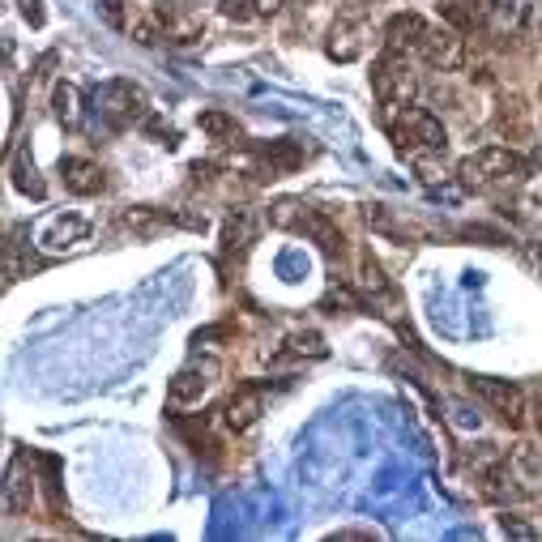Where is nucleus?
<instances>
[{
  "mask_svg": "<svg viewBox=\"0 0 542 542\" xmlns=\"http://www.w3.org/2000/svg\"><path fill=\"white\" fill-rule=\"evenodd\" d=\"M30 496H35V478L26 474V457H18L9 466V474H5V508L9 513H26Z\"/></svg>",
  "mask_w": 542,
  "mask_h": 542,
  "instance_id": "13",
  "label": "nucleus"
},
{
  "mask_svg": "<svg viewBox=\"0 0 542 542\" xmlns=\"http://www.w3.org/2000/svg\"><path fill=\"white\" fill-rule=\"evenodd\" d=\"M52 65H56V52H47V56L39 60V65H35V77H39V82H43L47 73H52Z\"/></svg>",
  "mask_w": 542,
  "mask_h": 542,
  "instance_id": "36",
  "label": "nucleus"
},
{
  "mask_svg": "<svg viewBox=\"0 0 542 542\" xmlns=\"http://www.w3.org/2000/svg\"><path fill=\"white\" fill-rule=\"evenodd\" d=\"M99 111L107 116L111 129H129V124H141V120H150V99H146V90L133 86V82H107L99 90Z\"/></svg>",
  "mask_w": 542,
  "mask_h": 542,
  "instance_id": "3",
  "label": "nucleus"
},
{
  "mask_svg": "<svg viewBox=\"0 0 542 542\" xmlns=\"http://www.w3.org/2000/svg\"><path fill=\"white\" fill-rule=\"evenodd\" d=\"M359 291L368 295V299H385V304L393 299V286H389V278H385V269L372 261V252L359 261Z\"/></svg>",
  "mask_w": 542,
  "mask_h": 542,
  "instance_id": "18",
  "label": "nucleus"
},
{
  "mask_svg": "<svg viewBox=\"0 0 542 542\" xmlns=\"http://www.w3.org/2000/svg\"><path fill=\"white\" fill-rule=\"evenodd\" d=\"M461 235H470V239H487V244H504V231H491V227H466Z\"/></svg>",
  "mask_w": 542,
  "mask_h": 542,
  "instance_id": "33",
  "label": "nucleus"
},
{
  "mask_svg": "<svg viewBox=\"0 0 542 542\" xmlns=\"http://www.w3.org/2000/svg\"><path fill=\"white\" fill-rule=\"evenodd\" d=\"M530 167H538V171H542V141H538L534 154H530Z\"/></svg>",
  "mask_w": 542,
  "mask_h": 542,
  "instance_id": "38",
  "label": "nucleus"
},
{
  "mask_svg": "<svg viewBox=\"0 0 542 542\" xmlns=\"http://www.w3.org/2000/svg\"><path fill=\"white\" fill-rule=\"evenodd\" d=\"M457 175L466 188H500V184H521L525 175H530V163L517 158L513 150H504V146H487L470 158H461Z\"/></svg>",
  "mask_w": 542,
  "mask_h": 542,
  "instance_id": "1",
  "label": "nucleus"
},
{
  "mask_svg": "<svg viewBox=\"0 0 542 542\" xmlns=\"http://www.w3.org/2000/svg\"><path fill=\"white\" fill-rule=\"evenodd\" d=\"M175 427H180V436H188V444L201 453V444L205 449H214V440H210V432H205L201 423H188V419H175Z\"/></svg>",
  "mask_w": 542,
  "mask_h": 542,
  "instance_id": "27",
  "label": "nucleus"
},
{
  "mask_svg": "<svg viewBox=\"0 0 542 542\" xmlns=\"http://www.w3.org/2000/svg\"><path fill=\"white\" fill-rule=\"evenodd\" d=\"M197 124L210 137H222V141H235L239 137V124H235V116H227V111H201Z\"/></svg>",
  "mask_w": 542,
  "mask_h": 542,
  "instance_id": "21",
  "label": "nucleus"
},
{
  "mask_svg": "<svg viewBox=\"0 0 542 542\" xmlns=\"http://www.w3.org/2000/svg\"><path fill=\"white\" fill-rule=\"evenodd\" d=\"M372 90H376V99L385 103V107L406 103L410 94H414V73L406 65V56H397V52L380 56L376 69H372Z\"/></svg>",
  "mask_w": 542,
  "mask_h": 542,
  "instance_id": "4",
  "label": "nucleus"
},
{
  "mask_svg": "<svg viewBox=\"0 0 542 542\" xmlns=\"http://www.w3.org/2000/svg\"><path fill=\"white\" fill-rule=\"evenodd\" d=\"M90 227H86V218H65V214H56V218H47V227L39 231V244L43 248H52V252H60V248H69V244H77Z\"/></svg>",
  "mask_w": 542,
  "mask_h": 542,
  "instance_id": "12",
  "label": "nucleus"
},
{
  "mask_svg": "<svg viewBox=\"0 0 542 542\" xmlns=\"http://www.w3.org/2000/svg\"><path fill=\"white\" fill-rule=\"evenodd\" d=\"M389 137L397 150H410V154H423V150L444 154V146H449L444 124L423 107H402V116L389 120Z\"/></svg>",
  "mask_w": 542,
  "mask_h": 542,
  "instance_id": "2",
  "label": "nucleus"
},
{
  "mask_svg": "<svg viewBox=\"0 0 542 542\" xmlns=\"http://www.w3.org/2000/svg\"><path fill=\"white\" fill-rule=\"evenodd\" d=\"M500 530H504V534H513V538H534L530 525H521L517 517H500Z\"/></svg>",
  "mask_w": 542,
  "mask_h": 542,
  "instance_id": "31",
  "label": "nucleus"
},
{
  "mask_svg": "<svg viewBox=\"0 0 542 542\" xmlns=\"http://www.w3.org/2000/svg\"><path fill=\"white\" fill-rule=\"evenodd\" d=\"M538 432H542V397H538Z\"/></svg>",
  "mask_w": 542,
  "mask_h": 542,
  "instance_id": "39",
  "label": "nucleus"
},
{
  "mask_svg": "<svg viewBox=\"0 0 542 542\" xmlns=\"http://www.w3.org/2000/svg\"><path fill=\"white\" fill-rule=\"evenodd\" d=\"M248 231H252V218L248 214H239V218H231L227 222V239H222V244H227V248H244V239H248Z\"/></svg>",
  "mask_w": 542,
  "mask_h": 542,
  "instance_id": "29",
  "label": "nucleus"
},
{
  "mask_svg": "<svg viewBox=\"0 0 542 542\" xmlns=\"http://www.w3.org/2000/svg\"><path fill=\"white\" fill-rule=\"evenodd\" d=\"M218 359H193L188 368H180L175 372V380H171V402H180V406H188V402H201V393L214 385L218 380Z\"/></svg>",
  "mask_w": 542,
  "mask_h": 542,
  "instance_id": "7",
  "label": "nucleus"
},
{
  "mask_svg": "<svg viewBox=\"0 0 542 542\" xmlns=\"http://www.w3.org/2000/svg\"><path fill=\"white\" fill-rule=\"evenodd\" d=\"M60 175H65V188L77 197H94L107 188V175L99 163H90V158H60Z\"/></svg>",
  "mask_w": 542,
  "mask_h": 542,
  "instance_id": "8",
  "label": "nucleus"
},
{
  "mask_svg": "<svg viewBox=\"0 0 542 542\" xmlns=\"http://www.w3.org/2000/svg\"><path fill=\"white\" fill-rule=\"evenodd\" d=\"M329 56H333V60H355V56H359L355 26H333V35H329Z\"/></svg>",
  "mask_w": 542,
  "mask_h": 542,
  "instance_id": "22",
  "label": "nucleus"
},
{
  "mask_svg": "<svg viewBox=\"0 0 542 542\" xmlns=\"http://www.w3.org/2000/svg\"><path fill=\"white\" fill-rule=\"evenodd\" d=\"M261 158L269 163V171H295V167H304V146L291 137H282V141H269V146H261Z\"/></svg>",
  "mask_w": 542,
  "mask_h": 542,
  "instance_id": "16",
  "label": "nucleus"
},
{
  "mask_svg": "<svg viewBox=\"0 0 542 542\" xmlns=\"http://www.w3.org/2000/svg\"><path fill=\"white\" fill-rule=\"evenodd\" d=\"M427 35V22L419 18V13H393L389 26H385V47L397 56H406L410 47H419Z\"/></svg>",
  "mask_w": 542,
  "mask_h": 542,
  "instance_id": "10",
  "label": "nucleus"
},
{
  "mask_svg": "<svg viewBox=\"0 0 542 542\" xmlns=\"http://www.w3.org/2000/svg\"><path fill=\"white\" fill-rule=\"evenodd\" d=\"M304 214H308L304 201H278V205H269V222H274L278 231H299Z\"/></svg>",
  "mask_w": 542,
  "mask_h": 542,
  "instance_id": "20",
  "label": "nucleus"
},
{
  "mask_svg": "<svg viewBox=\"0 0 542 542\" xmlns=\"http://www.w3.org/2000/svg\"><path fill=\"white\" fill-rule=\"evenodd\" d=\"M513 483H517V478H513V474H508V470L500 466V461H496V466H491V470H487V487H483V491H487V500H496V504H508V500H521V496H525V491H521V487H513Z\"/></svg>",
  "mask_w": 542,
  "mask_h": 542,
  "instance_id": "19",
  "label": "nucleus"
},
{
  "mask_svg": "<svg viewBox=\"0 0 542 542\" xmlns=\"http://www.w3.org/2000/svg\"><path fill=\"white\" fill-rule=\"evenodd\" d=\"M414 171H419L423 184H440L444 180V167L436 163V158H427V154H414Z\"/></svg>",
  "mask_w": 542,
  "mask_h": 542,
  "instance_id": "28",
  "label": "nucleus"
},
{
  "mask_svg": "<svg viewBox=\"0 0 542 542\" xmlns=\"http://www.w3.org/2000/svg\"><path fill=\"white\" fill-rule=\"evenodd\" d=\"M286 0H257V13H278Z\"/></svg>",
  "mask_w": 542,
  "mask_h": 542,
  "instance_id": "37",
  "label": "nucleus"
},
{
  "mask_svg": "<svg viewBox=\"0 0 542 542\" xmlns=\"http://www.w3.org/2000/svg\"><path fill=\"white\" fill-rule=\"evenodd\" d=\"M291 355L325 359V338H321V333H295V338H291Z\"/></svg>",
  "mask_w": 542,
  "mask_h": 542,
  "instance_id": "25",
  "label": "nucleus"
},
{
  "mask_svg": "<svg viewBox=\"0 0 542 542\" xmlns=\"http://www.w3.org/2000/svg\"><path fill=\"white\" fill-rule=\"evenodd\" d=\"M419 52L432 69L453 73V69H461V60H466V39H461V30H453V26H436V30L427 26Z\"/></svg>",
  "mask_w": 542,
  "mask_h": 542,
  "instance_id": "5",
  "label": "nucleus"
},
{
  "mask_svg": "<svg viewBox=\"0 0 542 542\" xmlns=\"http://www.w3.org/2000/svg\"><path fill=\"white\" fill-rule=\"evenodd\" d=\"M99 5H103L111 26H124V0H99Z\"/></svg>",
  "mask_w": 542,
  "mask_h": 542,
  "instance_id": "32",
  "label": "nucleus"
},
{
  "mask_svg": "<svg viewBox=\"0 0 542 542\" xmlns=\"http://www.w3.org/2000/svg\"><path fill=\"white\" fill-rule=\"evenodd\" d=\"M18 13H22V22L30 30H43L47 26V9H43V0H18Z\"/></svg>",
  "mask_w": 542,
  "mask_h": 542,
  "instance_id": "26",
  "label": "nucleus"
},
{
  "mask_svg": "<svg viewBox=\"0 0 542 542\" xmlns=\"http://www.w3.org/2000/svg\"><path fill=\"white\" fill-rule=\"evenodd\" d=\"M146 129H150L158 141H163V146H175V129H171V124H163V120H150Z\"/></svg>",
  "mask_w": 542,
  "mask_h": 542,
  "instance_id": "34",
  "label": "nucleus"
},
{
  "mask_svg": "<svg viewBox=\"0 0 542 542\" xmlns=\"http://www.w3.org/2000/svg\"><path fill=\"white\" fill-rule=\"evenodd\" d=\"M299 235H308L316 248L325 252V257H342V231L333 227V222L325 218V214H316L312 205H308V214H304V222H299Z\"/></svg>",
  "mask_w": 542,
  "mask_h": 542,
  "instance_id": "11",
  "label": "nucleus"
},
{
  "mask_svg": "<svg viewBox=\"0 0 542 542\" xmlns=\"http://www.w3.org/2000/svg\"><path fill=\"white\" fill-rule=\"evenodd\" d=\"M491 0H440V13L449 18L453 30H478L487 22Z\"/></svg>",
  "mask_w": 542,
  "mask_h": 542,
  "instance_id": "15",
  "label": "nucleus"
},
{
  "mask_svg": "<svg viewBox=\"0 0 542 542\" xmlns=\"http://www.w3.org/2000/svg\"><path fill=\"white\" fill-rule=\"evenodd\" d=\"M158 22H163L167 39H180V43H188V39L201 35V22L193 18V13H184L180 5H163V9H158Z\"/></svg>",
  "mask_w": 542,
  "mask_h": 542,
  "instance_id": "17",
  "label": "nucleus"
},
{
  "mask_svg": "<svg viewBox=\"0 0 542 542\" xmlns=\"http://www.w3.org/2000/svg\"><path fill=\"white\" fill-rule=\"evenodd\" d=\"M257 13V0H222V18L231 22H248Z\"/></svg>",
  "mask_w": 542,
  "mask_h": 542,
  "instance_id": "30",
  "label": "nucleus"
},
{
  "mask_svg": "<svg viewBox=\"0 0 542 542\" xmlns=\"http://www.w3.org/2000/svg\"><path fill=\"white\" fill-rule=\"evenodd\" d=\"M52 103H56V116L65 120V124H77V116H82V111H77V90H73L69 82H65V86H56Z\"/></svg>",
  "mask_w": 542,
  "mask_h": 542,
  "instance_id": "23",
  "label": "nucleus"
},
{
  "mask_svg": "<svg viewBox=\"0 0 542 542\" xmlns=\"http://www.w3.org/2000/svg\"><path fill=\"white\" fill-rule=\"evenodd\" d=\"M9 175H13V188H18L22 197H30V201H43V197H47V184L39 180V171H35V158H30V150H26V146H22L18 154H13Z\"/></svg>",
  "mask_w": 542,
  "mask_h": 542,
  "instance_id": "14",
  "label": "nucleus"
},
{
  "mask_svg": "<svg viewBox=\"0 0 542 542\" xmlns=\"http://www.w3.org/2000/svg\"><path fill=\"white\" fill-rule=\"evenodd\" d=\"M261 410H265V397H261L257 385H239L227 397V406H222V414H227V423L235 427V432H248V427L261 419Z\"/></svg>",
  "mask_w": 542,
  "mask_h": 542,
  "instance_id": "9",
  "label": "nucleus"
},
{
  "mask_svg": "<svg viewBox=\"0 0 542 542\" xmlns=\"http://www.w3.org/2000/svg\"><path fill=\"white\" fill-rule=\"evenodd\" d=\"M470 389L483 397V402L500 414V419L508 423V427H517L521 419H525V397H521V389L517 385H508V380H491V376H474L470 380Z\"/></svg>",
  "mask_w": 542,
  "mask_h": 542,
  "instance_id": "6",
  "label": "nucleus"
},
{
  "mask_svg": "<svg viewBox=\"0 0 542 542\" xmlns=\"http://www.w3.org/2000/svg\"><path fill=\"white\" fill-rule=\"evenodd\" d=\"M321 308H325V312H333V308H338V312H355L359 299H355V291H350V286H329L325 299H321Z\"/></svg>",
  "mask_w": 542,
  "mask_h": 542,
  "instance_id": "24",
  "label": "nucleus"
},
{
  "mask_svg": "<svg viewBox=\"0 0 542 542\" xmlns=\"http://www.w3.org/2000/svg\"><path fill=\"white\" fill-rule=\"evenodd\" d=\"M133 39H137V43H146V47H150V43H158V26H154V22L133 26Z\"/></svg>",
  "mask_w": 542,
  "mask_h": 542,
  "instance_id": "35",
  "label": "nucleus"
}]
</instances>
